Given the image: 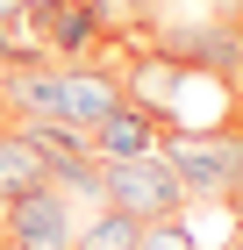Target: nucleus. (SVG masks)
Returning a JSON list of instances; mask_svg holds the SVG:
<instances>
[{
  "label": "nucleus",
  "instance_id": "f257e3e1",
  "mask_svg": "<svg viewBox=\"0 0 243 250\" xmlns=\"http://www.w3.org/2000/svg\"><path fill=\"white\" fill-rule=\"evenodd\" d=\"M122 93H129L143 115L165 122V136H179V129H229V122H243L236 79L193 72V64L165 58L157 43H150V50H129V64H122Z\"/></svg>",
  "mask_w": 243,
  "mask_h": 250
},
{
  "label": "nucleus",
  "instance_id": "f03ea898",
  "mask_svg": "<svg viewBox=\"0 0 243 250\" xmlns=\"http://www.w3.org/2000/svg\"><path fill=\"white\" fill-rule=\"evenodd\" d=\"M157 157L179 172L186 200H236L243 193V122H229V129H179V136L157 143Z\"/></svg>",
  "mask_w": 243,
  "mask_h": 250
},
{
  "label": "nucleus",
  "instance_id": "7ed1b4c3",
  "mask_svg": "<svg viewBox=\"0 0 243 250\" xmlns=\"http://www.w3.org/2000/svg\"><path fill=\"white\" fill-rule=\"evenodd\" d=\"M79 222H86V208H72V200L43 179V186L15 193V200L0 208V250H72Z\"/></svg>",
  "mask_w": 243,
  "mask_h": 250
},
{
  "label": "nucleus",
  "instance_id": "20e7f679",
  "mask_svg": "<svg viewBox=\"0 0 243 250\" xmlns=\"http://www.w3.org/2000/svg\"><path fill=\"white\" fill-rule=\"evenodd\" d=\"M108 208H129L136 222H172V214H186V186H179V172H172L165 157H114L108 165Z\"/></svg>",
  "mask_w": 243,
  "mask_h": 250
},
{
  "label": "nucleus",
  "instance_id": "39448f33",
  "mask_svg": "<svg viewBox=\"0 0 243 250\" xmlns=\"http://www.w3.org/2000/svg\"><path fill=\"white\" fill-rule=\"evenodd\" d=\"M157 50L193 72H215V79H236L243 72V21L222 15H193V21H157Z\"/></svg>",
  "mask_w": 243,
  "mask_h": 250
},
{
  "label": "nucleus",
  "instance_id": "423d86ee",
  "mask_svg": "<svg viewBox=\"0 0 243 250\" xmlns=\"http://www.w3.org/2000/svg\"><path fill=\"white\" fill-rule=\"evenodd\" d=\"M29 29H36L43 58L50 64H93L108 50V29L86 0H50V7H29Z\"/></svg>",
  "mask_w": 243,
  "mask_h": 250
},
{
  "label": "nucleus",
  "instance_id": "0eeeda50",
  "mask_svg": "<svg viewBox=\"0 0 243 250\" xmlns=\"http://www.w3.org/2000/svg\"><path fill=\"white\" fill-rule=\"evenodd\" d=\"M86 143H93V157H100V165H114V157H150L157 143H165V122H157V115H143V107L122 93L108 115L86 129Z\"/></svg>",
  "mask_w": 243,
  "mask_h": 250
},
{
  "label": "nucleus",
  "instance_id": "6e6552de",
  "mask_svg": "<svg viewBox=\"0 0 243 250\" xmlns=\"http://www.w3.org/2000/svg\"><path fill=\"white\" fill-rule=\"evenodd\" d=\"M43 179H50V172H43V150L15 129V122H0V208H7L15 193L43 186Z\"/></svg>",
  "mask_w": 243,
  "mask_h": 250
},
{
  "label": "nucleus",
  "instance_id": "1a4fd4ad",
  "mask_svg": "<svg viewBox=\"0 0 243 250\" xmlns=\"http://www.w3.org/2000/svg\"><path fill=\"white\" fill-rule=\"evenodd\" d=\"M136 236H143V222L129 208H93L79 222V250H136Z\"/></svg>",
  "mask_w": 243,
  "mask_h": 250
},
{
  "label": "nucleus",
  "instance_id": "9d476101",
  "mask_svg": "<svg viewBox=\"0 0 243 250\" xmlns=\"http://www.w3.org/2000/svg\"><path fill=\"white\" fill-rule=\"evenodd\" d=\"M136 250H207V243H200V236L186 229V214H172V222H143Z\"/></svg>",
  "mask_w": 243,
  "mask_h": 250
},
{
  "label": "nucleus",
  "instance_id": "9b49d317",
  "mask_svg": "<svg viewBox=\"0 0 243 250\" xmlns=\"http://www.w3.org/2000/svg\"><path fill=\"white\" fill-rule=\"evenodd\" d=\"M86 7H93L100 15V29H136V21H150V0H86Z\"/></svg>",
  "mask_w": 243,
  "mask_h": 250
},
{
  "label": "nucleus",
  "instance_id": "f8f14e48",
  "mask_svg": "<svg viewBox=\"0 0 243 250\" xmlns=\"http://www.w3.org/2000/svg\"><path fill=\"white\" fill-rule=\"evenodd\" d=\"M207 15H222V21H243V0H207Z\"/></svg>",
  "mask_w": 243,
  "mask_h": 250
},
{
  "label": "nucleus",
  "instance_id": "ddd939ff",
  "mask_svg": "<svg viewBox=\"0 0 243 250\" xmlns=\"http://www.w3.org/2000/svg\"><path fill=\"white\" fill-rule=\"evenodd\" d=\"M0 21H22V0H0Z\"/></svg>",
  "mask_w": 243,
  "mask_h": 250
},
{
  "label": "nucleus",
  "instance_id": "4468645a",
  "mask_svg": "<svg viewBox=\"0 0 243 250\" xmlns=\"http://www.w3.org/2000/svg\"><path fill=\"white\" fill-rule=\"evenodd\" d=\"M236 229H243V193H236Z\"/></svg>",
  "mask_w": 243,
  "mask_h": 250
},
{
  "label": "nucleus",
  "instance_id": "2eb2a0df",
  "mask_svg": "<svg viewBox=\"0 0 243 250\" xmlns=\"http://www.w3.org/2000/svg\"><path fill=\"white\" fill-rule=\"evenodd\" d=\"M22 7H50V0H22Z\"/></svg>",
  "mask_w": 243,
  "mask_h": 250
},
{
  "label": "nucleus",
  "instance_id": "dca6fc26",
  "mask_svg": "<svg viewBox=\"0 0 243 250\" xmlns=\"http://www.w3.org/2000/svg\"><path fill=\"white\" fill-rule=\"evenodd\" d=\"M229 250H243V229H236V243H229Z\"/></svg>",
  "mask_w": 243,
  "mask_h": 250
},
{
  "label": "nucleus",
  "instance_id": "f3484780",
  "mask_svg": "<svg viewBox=\"0 0 243 250\" xmlns=\"http://www.w3.org/2000/svg\"><path fill=\"white\" fill-rule=\"evenodd\" d=\"M236 86H243V72H236Z\"/></svg>",
  "mask_w": 243,
  "mask_h": 250
},
{
  "label": "nucleus",
  "instance_id": "a211bd4d",
  "mask_svg": "<svg viewBox=\"0 0 243 250\" xmlns=\"http://www.w3.org/2000/svg\"><path fill=\"white\" fill-rule=\"evenodd\" d=\"M0 115H7V107H0Z\"/></svg>",
  "mask_w": 243,
  "mask_h": 250
},
{
  "label": "nucleus",
  "instance_id": "6ab92c4d",
  "mask_svg": "<svg viewBox=\"0 0 243 250\" xmlns=\"http://www.w3.org/2000/svg\"><path fill=\"white\" fill-rule=\"evenodd\" d=\"M72 250H79V243H72Z\"/></svg>",
  "mask_w": 243,
  "mask_h": 250
}]
</instances>
